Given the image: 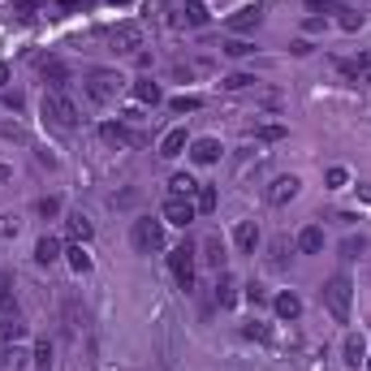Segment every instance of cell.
<instances>
[{"label":"cell","mask_w":371,"mask_h":371,"mask_svg":"<svg viewBox=\"0 0 371 371\" xmlns=\"http://www.w3.org/2000/svg\"><path fill=\"white\" fill-rule=\"evenodd\" d=\"M121 87H125V78H121V74H112V70H87V78H83L87 100H91V104H100V108L117 104Z\"/></svg>","instance_id":"cell-1"},{"label":"cell","mask_w":371,"mask_h":371,"mask_svg":"<svg viewBox=\"0 0 371 371\" xmlns=\"http://www.w3.org/2000/svg\"><path fill=\"white\" fill-rule=\"evenodd\" d=\"M350 298H354V285H350V277H341V272L328 277L324 289H319V302L328 306V315L337 319V324H346V319H350Z\"/></svg>","instance_id":"cell-2"},{"label":"cell","mask_w":371,"mask_h":371,"mask_svg":"<svg viewBox=\"0 0 371 371\" xmlns=\"http://www.w3.org/2000/svg\"><path fill=\"white\" fill-rule=\"evenodd\" d=\"M43 117L52 125H61V130H74L78 125V108H74V100L65 91H43Z\"/></svg>","instance_id":"cell-3"},{"label":"cell","mask_w":371,"mask_h":371,"mask_svg":"<svg viewBox=\"0 0 371 371\" xmlns=\"http://www.w3.org/2000/svg\"><path fill=\"white\" fill-rule=\"evenodd\" d=\"M130 237H134V251H138V255H156V251H165V220L142 216V220H134Z\"/></svg>","instance_id":"cell-4"},{"label":"cell","mask_w":371,"mask_h":371,"mask_svg":"<svg viewBox=\"0 0 371 371\" xmlns=\"http://www.w3.org/2000/svg\"><path fill=\"white\" fill-rule=\"evenodd\" d=\"M195 246L190 242H182V246H173V255H169V268H173V277H177V285L182 289H190L195 285Z\"/></svg>","instance_id":"cell-5"},{"label":"cell","mask_w":371,"mask_h":371,"mask_svg":"<svg viewBox=\"0 0 371 371\" xmlns=\"http://www.w3.org/2000/svg\"><path fill=\"white\" fill-rule=\"evenodd\" d=\"M195 216H199V207H195V199H165V220L169 224H177V229H186V224H195Z\"/></svg>","instance_id":"cell-6"},{"label":"cell","mask_w":371,"mask_h":371,"mask_svg":"<svg viewBox=\"0 0 371 371\" xmlns=\"http://www.w3.org/2000/svg\"><path fill=\"white\" fill-rule=\"evenodd\" d=\"M112 47H117V52H138L142 47V26L138 22H117L112 26Z\"/></svg>","instance_id":"cell-7"},{"label":"cell","mask_w":371,"mask_h":371,"mask_svg":"<svg viewBox=\"0 0 371 371\" xmlns=\"http://www.w3.org/2000/svg\"><path fill=\"white\" fill-rule=\"evenodd\" d=\"M298 190H302V182H298L294 173H285V177H277V182L268 186V203L272 207H285L289 199H298Z\"/></svg>","instance_id":"cell-8"},{"label":"cell","mask_w":371,"mask_h":371,"mask_svg":"<svg viewBox=\"0 0 371 371\" xmlns=\"http://www.w3.org/2000/svg\"><path fill=\"white\" fill-rule=\"evenodd\" d=\"M100 138H104V142H112V147H142V134L125 130L121 121H104V125H100Z\"/></svg>","instance_id":"cell-9"},{"label":"cell","mask_w":371,"mask_h":371,"mask_svg":"<svg viewBox=\"0 0 371 371\" xmlns=\"http://www.w3.org/2000/svg\"><path fill=\"white\" fill-rule=\"evenodd\" d=\"M22 337H26L22 315H18V311H5V315H0V350H5V346H18Z\"/></svg>","instance_id":"cell-10"},{"label":"cell","mask_w":371,"mask_h":371,"mask_svg":"<svg viewBox=\"0 0 371 371\" xmlns=\"http://www.w3.org/2000/svg\"><path fill=\"white\" fill-rule=\"evenodd\" d=\"M173 26H207V5L203 0H186V5L177 9Z\"/></svg>","instance_id":"cell-11"},{"label":"cell","mask_w":371,"mask_h":371,"mask_svg":"<svg viewBox=\"0 0 371 371\" xmlns=\"http://www.w3.org/2000/svg\"><path fill=\"white\" fill-rule=\"evenodd\" d=\"M199 259L212 268V272H224V242L212 233V237H203V246H199Z\"/></svg>","instance_id":"cell-12"},{"label":"cell","mask_w":371,"mask_h":371,"mask_svg":"<svg viewBox=\"0 0 371 371\" xmlns=\"http://www.w3.org/2000/svg\"><path fill=\"white\" fill-rule=\"evenodd\" d=\"M190 160H195V165H216L220 160V142L216 138H195L190 142Z\"/></svg>","instance_id":"cell-13"},{"label":"cell","mask_w":371,"mask_h":371,"mask_svg":"<svg viewBox=\"0 0 371 371\" xmlns=\"http://www.w3.org/2000/svg\"><path fill=\"white\" fill-rule=\"evenodd\" d=\"M341 74L354 78V83H363V87H371V52H363L359 61H341Z\"/></svg>","instance_id":"cell-14"},{"label":"cell","mask_w":371,"mask_h":371,"mask_svg":"<svg viewBox=\"0 0 371 371\" xmlns=\"http://www.w3.org/2000/svg\"><path fill=\"white\" fill-rule=\"evenodd\" d=\"M233 242H237V251H255V246H259V224H255V220H242L237 224V229H233Z\"/></svg>","instance_id":"cell-15"},{"label":"cell","mask_w":371,"mask_h":371,"mask_svg":"<svg viewBox=\"0 0 371 371\" xmlns=\"http://www.w3.org/2000/svg\"><path fill=\"white\" fill-rule=\"evenodd\" d=\"M298 251L302 255H319L324 251V229H319V224H306V229L298 233Z\"/></svg>","instance_id":"cell-16"},{"label":"cell","mask_w":371,"mask_h":371,"mask_svg":"<svg viewBox=\"0 0 371 371\" xmlns=\"http://www.w3.org/2000/svg\"><path fill=\"white\" fill-rule=\"evenodd\" d=\"M169 195H173V199H195V195H199V182H195L190 173H173Z\"/></svg>","instance_id":"cell-17"},{"label":"cell","mask_w":371,"mask_h":371,"mask_svg":"<svg viewBox=\"0 0 371 371\" xmlns=\"http://www.w3.org/2000/svg\"><path fill=\"white\" fill-rule=\"evenodd\" d=\"M182 151H186V130H169L165 138H160V156L165 160H177Z\"/></svg>","instance_id":"cell-18"},{"label":"cell","mask_w":371,"mask_h":371,"mask_svg":"<svg viewBox=\"0 0 371 371\" xmlns=\"http://www.w3.org/2000/svg\"><path fill=\"white\" fill-rule=\"evenodd\" d=\"M216 302L220 306H233L237 302V281L229 277V272H216Z\"/></svg>","instance_id":"cell-19"},{"label":"cell","mask_w":371,"mask_h":371,"mask_svg":"<svg viewBox=\"0 0 371 371\" xmlns=\"http://www.w3.org/2000/svg\"><path fill=\"white\" fill-rule=\"evenodd\" d=\"M35 259H39L43 268H47V264H56V259H61V242H56V237H47V233H43V237L35 242Z\"/></svg>","instance_id":"cell-20"},{"label":"cell","mask_w":371,"mask_h":371,"mask_svg":"<svg viewBox=\"0 0 371 371\" xmlns=\"http://www.w3.org/2000/svg\"><path fill=\"white\" fill-rule=\"evenodd\" d=\"M65 233H70L74 242H91V233H95V229H91V220H87L83 212H74V216L65 220Z\"/></svg>","instance_id":"cell-21"},{"label":"cell","mask_w":371,"mask_h":371,"mask_svg":"<svg viewBox=\"0 0 371 371\" xmlns=\"http://www.w3.org/2000/svg\"><path fill=\"white\" fill-rule=\"evenodd\" d=\"M272 306H277L281 319H298L302 315V298L298 294H277V302H272Z\"/></svg>","instance_id":"cell-22"},{"label":"cell","mask_w":371,"mask_h":371,"mask_svg":"<svg viewBox=\"0 0 371 371\" xmlns=\"http://www.w3.org/2000/svg\"><path fill=\"white\" fill-rule=\"evenodd\" d=\"M259 26V9H237L229 13V30H255Z\"/></svg>","instance_id":"cell-23"},{"label":"cell","mask_w":371,"mask_h":371,"mask_svg":"<svg viewBox=\"0 0 371 371\" xmlns=\"http://www.w3.org/2000/svg\"><path fill=\"white\" fill-rule=\"evenodd\" d=\"M134 100L138 104H160V87L151 83V78H138L134 83Z\"/></svg>","instance_id":"cell-24"},{"label":"cell","mask_w":371,"mask_h":371,"mask_svg":"<svg viewBox=\"0 0 371 371\" xmlns=\"http://www.w3.org/2000/svg\"><path fill=\"white\" fill-rule=\"evenodd\" d=\"M346 363H350V367L367 363V346H363V337H346Z\"/></svg>","instance_id":"cell-25"},{"label":"cell","mask_w":371,"mask_h":371,"mask_svg":"<svg viewBox=\"0 0 371 371\" xmlns=\"http://www.w3.org/2000/svg\"><path fill=\"white\" fill-rule=\"evenodd\" d=\"M22 359H26V354H22L18 346H5V350H0V371H18Z\"/></svg>","instance_id":"cell-26"},{"label":"cell","mask_w":371,"mask_h":371,"mask_svg":"<svg viewBox=\"0 0 371 371\" xmlns=\"http://www.w3.org/2000/svg\"><path fill=\"white\" fill-rule=\"evenodd\" d=\"M195 207H199V212H216V186H199Z\"/></svg>","instance_id":"cell-27"},{"label":"cell","mask_w":371,"mask_h":371,"mask_svg":"<svg viewBox=\"0 0 371 371\" xmlns=\"http://www.w3.org/2000/svg\"><path fill=\"white\" fill-rule=\"evenodd\" d=\"M65 255H70V268H74V272H83V277L91 272V259H87V251H83V246H70Z\"/></svg>","instance_id":"cell-28"},{"label":"cell","mask_w":371,"mask_h":371,"mask_svg":"<svg viewBox=\"0 0 371 371\" xmlns=\"http://www.w3.org/2000/svg\"><path fill=\"white\" fill-rule=\"evenodd\" d=\"M220 87H224V91H246V87H255V74H229Z\"/></svg>","instance_id":"cell-29"},{"label":"cell","mask_w":371,"mask_h":371,"mask_svg":"<svg viewBox=\"0 0 371 371\" xmlns=\"http://www.w3.org/2000/svg\"><path fill=\"white\" fill-rule=\"evenodd\" d=\"M199 104H203L199 95H177V100H169V108H173V112H195Z\"/></svg>","instance_id":"cell-30"},{"label":"cell","mask_w":371,"mask_h":371,"mask_svg":"<svg viewBox=\"0 0 371 371\" xmlns=\"http://www.w3.org/2000/svg\"><path fill=\"white\" fill-rule=\"evenodd\" d=\"M255 138H259V142H281V138H285V125H259Z\"/></svg>","instance_id":"cell-31"},{"label":"cell","mask_w":371,"mask_h":371,"mask_svg":"<svg viewBox=\"0 0 371 371\" xmlns=\"http://www.w3.org/2000/svg\"><path fill=\"white\" fill-rule=\"evenodd\" d=\"M39 216H43V220L61 216V199H56V195H43V199H39Z\"/></svg>","instance_id":"cell-32"},{"label":"cell","mask_w":371,"mask_h":371,"mask_svg":"<svg viewBox=\"0 0 371 371\" xmlns=\"http://www.w3.org/2000/svg\"><path fill=\"white\" fill-rule=\"evenodd\" d=\"M220 47H224V52H229V56H251V52H255V47H251L246 39H224Z\"/></svg>","instance_id":"cell-33"},{"label":"cell","mask_w":371,"mask_h":371,"mask_svg":"<svg viewBox=\"0 0 371 371\" xmlns=\"http://www.w3.org/2000/svg\"><path fill=\"white\" fill-rule=\"evenodd\" d=\"M324 182H328V186H332V190H341V186H346V182H350V173H346V169H341V165H332V169H328V173H324Z\"/></svg>","instance_id":"cell-34"},{"label":"cell","mask_w":371,"mask_h":371,"mask_svg":"<svg viewBox=\"0 0 371 371\" xmlns=\"http://www.w3.org/2000/svg\"><path fill=\"white\" fill-rule=\"evenodd\" d=\"M35 367H39V371L52 367V346H47V341H39V346H35Z\"/></svg>","instance_id":"cell-35"},{"label":"cell","mask_w":371,"mask_h":371,"mask_svg":"<svg viewBox=\"0 0 371 371\" xmlns=\"http://www.w3.org/2000/svg\"><path fill=\"white\" fill-rule=\"evenodd\" d=\"M337 22H341L346 30H359V26H363V13H354V9H341V18H337Z\"/></svg>","instance_id":"cell-36"},{"label":"cell","mask_w":371,"mask_h":371,"mask_svg":"<svg viewBox=\"0 0 371 371\" xmlns=\"http://www.w3.org/2000/svg\"><path fill=\"white\" fill-rule=\"evenodd\" d=\"M0 237H18V216H0Z\"/></svg>","instance_id":"cell-37"},{"label":"cell","mask_w":371,"mask_h":371,"mask_svg":"<svg viewBox=\"0 0 371 371\" xmlns=\"http://www.w3.org/2000/svg\"><path fill=\"white\" fill-rule=\"evenodd\" d=\"M9 289H13V272H0V306L9 302Z\"/></svg>","instance_id":"cell-38"},{"label":"cell","mask_w":371,"mask_h":371,"mask_svg":"<svg viewBox=\"0 0 371 371\" xmlns=\"http://www.w3.org/2000/svg\"><path fill=\"white\" fill-rule=\"evenodd\" d=\"M359 251H363V237H350L346 242V259H359Z\"/></svg>","instance_id":"cell-39"},{"label":"cell","mask_w":371,"mask_h":371,"mask_svg":"<svg viewBox=\"0 0 371 371\" xmlns=\"http://www.w3.org/2000/svg\"><path fill=\"white\" fill-rule=\"evenodd\" d=\"M246 298H251L255 306H259V302H268V294H264V285H251V289H246Z\"/></svg>","instance_id":"cell-40"},{"label":"cell","mask_w":371,"mask_h":371,"mask_svg":"<svg viewBox=\"0 0 371 371\" xmlns=\"http://www.w3.org/2000/svg\"><path fill=\"white\" fill-rule=\"evenodd\" d=\"M246 337H255V341H268V328H264V324H246Z\"/></svg>","instance_id":"cell-41"},{"label":"cell","mask_w":371,"mask_h":371,"mask_svg":"<svg viewBox=\"0 0 371 371\" xmlns=\"http://www.w3.org/2000/svg\"><path fill=\"white\" fill-rule=\"evenodd\" d=\"M35 5H39V0H18V5H13V13H22V18H26V13L35 9Z\"/></svg>","instance_id":"cell-42"},{"label":"cell","mask_w":371,"mask_h":371,"mask_svg":"<svg viewBox=\"0 0 371 371\" xmlns=\"http://www.w3.org/2000/svg\"><path fill=\"white\" fill-rule=\"evenodd\" d=\"M87 0H56V9H83Z\"/></svg>","instance_id":"cell-43"},{"label":"cell","mask_w":371,"mask_h":371,"mask_svg":"<svg viewBox=\"0 0 371 371\" xmlns=\"http://www.w3.org/2000/svg\"><path fill=\"white\" fill-rule=\"evenodd\" d=\"M359 199H363V203H371V186H367V182H359Z\"/></svg>","instance_id":"cell-44"},{"label":"cell","mask_w":371,"mask_h":371,"mask_svg":"<svg viewBox=\"0 0 371 371\" xmlns=\"http://www.w3.org/2000/svg\"><path fill=\"white\" fill-rule=\"evenodd\" d=\"M0 182H9V169L5 165H0Z\"/></svg>","instance_id":"cell-45"},{"label":"cell","mask_w":371,"mask_h":371,"mask_svg":"<svg viewBox=\"0 0 371 371\" xmlns=\"http://www.w3.org/2000/svg\"><path fill=\"white\" fill-rule=\"evenodd\" d=\"M5 78H9V70H5V65H0V83H5Z\"/></svg>","instance_id":"cell-46"},{"label":"cell","mask_w":371,"mask_h":371,"mask_svg":"<svg viewBox=\"0 0 371 371\" xmlns=\"http://www.w3.org/2000/svg\"><path fill=\"white\" fill-rule=\"evenodd\" d=\"M112 5H130V0H112Z\"/></svg>","instance_id":"cell-47"},{"label":"cell","mask_w":371,"mask_h":371,"mask_svg":"<svg viewBox=\"0 0 371 371\" xmlns=\"http://www.w3.org/2000/svg\"><path fill=\"white\" fill-rule=\"evenodd\" d=\"M367 371H371V359H367Z\"/></svg>","instance_id":"cell-48"}]
</instances>
